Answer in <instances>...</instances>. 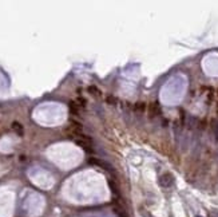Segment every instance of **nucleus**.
Wrapping results in <instances>:
<instances>
[{"instance_id": "f257e3e1", "label": "nucleus", "mask_w": 218, "mask_h": 217, "mask_svg": "<svg viewBox=\"0 0 218 217\" xmlns=\"http://www.w3.org/2000/svg\"><path fill=\"white\" fill-rule=\"evenodd\" d=\"M173 182H174V178L170 173H166V174H163L159 177V185L162 188H169L173 185Z\"/></svg>"}, {"instance_id": "f03ea898", "label": "nucleus", "mask_w": 218, "mask_h": 217, "mask_svg": "<svg viewBox=\"0 0 218 217\" xmlns=\"http://www.w3.org/2000/svg\"><path fill=\"white\" fill-rule=\"evenodd\" d=\"M114 210H115V213H117V215H118V216H119V217H127V215H126V212H124V210H123V209H120V208H115V209H114Z\"/></svg>"}, {"instance_id": "7ed1b4c3", "label": "nucleus", "mask_w": 218, "mask_h": 217, "mask_svg": "<svg viewBox=\"0 0 218 217\" xmlns=\"http://www.w3.org/2000/svg\"><path fill=\"white\" fill-rule=\"evenodd\" d=\"M142 216H143V217H152V216L149 215L147 212H143V210H142Z\"/></svg>"}, {"instance_id": "20e7f679", "label": "nucleus", "mask_w": 218, "mask_h": 217, "mask_svg": "<svg viewBox=\"0 0 218 217\" xmlns=\"http://www.w3.org/2000/svg\"><path fill=\"white\" fill-rule=\"evenodd\" d=\"M197 217H201V216H197Z\"/></svg>"}]
</instances>
